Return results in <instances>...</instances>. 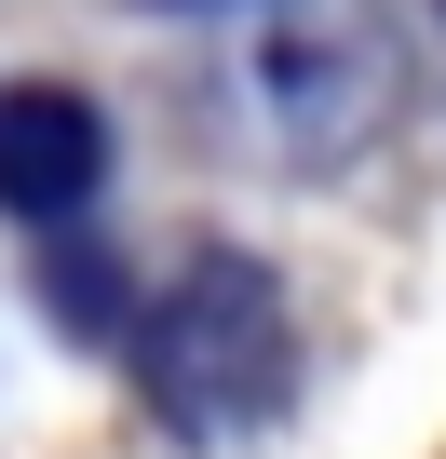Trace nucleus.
<instances>
[{"label": "nucleus", "mask_w": 446, "mask_h": 459, "mask_svg": "<svg viewBox=\"0 0 446 459\" xmlns=\"http://www.w3.org/2000/svg\"><path fill=\"white\" fill-rule=\"evenodd\" d=\"M136 378H149V419L176 446H244L284 419L298 392V338H284V284L231 244H203L162 298H149V338H136Z\"/></svg>", "instance_id": "obj_1"}, {"label": "nucleus", "mask_w": 446, "mask_h": 459, "mask_svg": "<svg viewBox=\"0 0 446 459\" xmlns=\"http://www.w3.org/2000/svg\"><path fill=\"white\" fill-rule=\"evenodd\" d=\"M244 82H258V135H271L284 162H338V149L379 122L392 55H379L352 14H298V28H271V41L244 55Z\"/></svg>", "instance_id": "obj_2"}, {"label": "nucleus", "mask_w": 446, "mask_h": 459, "mask_svg": "<svg viewBox=\"0 0 446 459\" xmlns=\"http://www.w3.org/2000/svg\"><path fill=\"white\" fill-rule=\"evenodd\" d=\"M109 176V122L82 82H0V216H82Z\"/></svg>", "instance_id": "obj_3"}]
</instances>
